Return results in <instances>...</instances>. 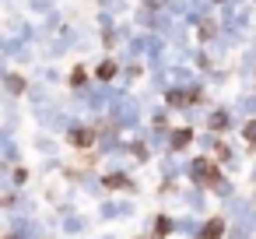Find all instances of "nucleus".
<instances>
[{
    "label": "nucleus",
    "instance_id": "obj_1",
    "mask_svg": "<svg viewBox=\"0 0 256 239\" xmlns=\"http://www.w3.org/2000/svg\"><path fill=\"white\" fill-rule=\"evenodd\" d=\"M193 176H200L204 183H214V179H218V169H214V162H207V158H200V162L193 165Z\"/></svg>",
    "mask_w": 256,
    "mask_h": 239
},
{
    "label": "nucleus",
    "instance_id": "obj_3",
    "mask_svg": "<svg viewBox=\"0 0 256 239\" xmlns=\"http://www.w3.org/2000/svg\"><path fill=\"white\" fill-rule=\"evenodd\" d=\"M218 235H221V221H210V228H207L200 239H218Z\"/></svg>",
    "mask_w": 256,
    "mask_h": 239
},
{
    "label": "nucleus",
    "instance_id": "obj_8",
    "mask_svg": "<svg viewBox=\"0 0 256 239\" xmlns=\"http://www.w3.org/2000/svg\"><path fill=\"white\" fill-rule=\"evenodd\" d=\"M246 137H249V141H256V123H249V127H246Z\"/></svg>",
    "mask_w": 256,
    "mask_h": 239
},
{
    "label": "nucleus",
    "instance_id": "obj_2",
    "mask_svg": "<svg viewBox=\"0 0 256 239\" xmlns=\"http://www.w3.org/2000/svg\"><path fill=\"white\" fill-rule=\"evenodd\" d=\"M95 141V134L92 130H70V144H78V148H88Z\"/></svg>",
    "mask_w": 256,
    "mask_h": 239
},
{
    "label": "nucleus",
    "instance_id": "obj_7",
    "mask_svg": "<svg viewBox=\"0 0 256 239\" xmlns=\"http://www.w3.org/2000/svg\"><path fill=\"white\" fill-rule=\"evenodd\" d=\"M106 183H109V186H126V179H123V176H109Z\"/></svg>",
    "mask_w": 256,
    "mask_h": 239
},
{
    "label": "nucleus",
    "instance_id": "obj_5",
    "mask_svg": "<svg viewBox=\"0 0 256 239\" xmlns=\"http://www.w3.org/2000/svg\"><path fill=\"white\" fill-rule=\"evenodd\" d=\"M112 74H116L112 64H102V67H98V78H112Z\"/></svg>",
    "mask_w": 256,
    "mask_h": 239
},
{
    "label": "nucleus",
    "instance_id": "obj_4",
    "mask_svg": "<svg viewBox=\"0 0 256 239\" xmlns=\"http://www.w3.org/2000/svg\"><path fill=\"white\" fill-rule=\"evenodd\" d=\"M172 102H190V99H196V92H176V95H168Z\"/></svg>",
    "mask_w": 256,
    "mask_h": 239
},
{
    "label": "nucleus",
    "instance_id": "obj_6",
    "mask_svg": "<svg viewBox=\"0 0 256 239\" xmlns=\"http://www.w3.org/2000/svg\"><path fill=\"white\" fill-rule=\"evenodd\" d=\"M186 141H190V130H179V134H176V141H172V144H176V148H182V144H186Z\"/></svg>",
    "mask_w": 256,
    "mask_h": 239
}]
</instances>
